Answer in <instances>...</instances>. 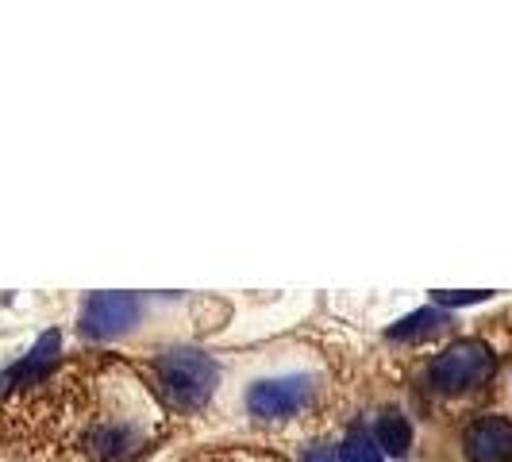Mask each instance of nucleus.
<instances>
[{
	"label": "nucleus",
	"instance_id": "obj_1",
	"mask_svg": "<svg viewBox=\"0 0 512 462\" xmlns=\"http://www.w3.org/2000/svg\"><path fill=\"white\" fill-rule=\"evenodd\" d=\"M170 432L154 385L116 355H77L0 401V459L139 462Z\"/></svg>",
	"mask_w": 512,
	"mask_h": 462
},
{
	"label": "nucleus",
	"instance_id": "obj_2",
	"mask_svg": "<svg viewBox=\"0 0 512 462\" xmlns=\"http://www.w3.org/2000/svg\"><path fill=\"white\" fill-rule=\"evenodd\" d=\"M151 385L158 401H166L170 409L193 412L212 397L216 366L208 355L193 351V347H174V351H162L151 362Z\"/></svg>",
	"mask_w": 512,
	"mask_h": 462
},
{
	"label": "nucleus",
	"instance_id": "obj_3",
	"mask_svg": "<svg viewBox=\"0 0 512 462\" xmlns=\"http://www.w3.org/2000/svg\"><path fill=\"white\" fill-rule=\"evenodd\" d=\"M489 374H493V351L478 339H462L428 366V385L436 393H466L489 382Z\"/></svg>",
	"mask_w": 512,
	"mask_h": 462
},
{
	"label": "nucleus",
	"instance_id": "obj_4",
	"mask_svg": "<svg viewBox=\"0 0 512 462\" xmlns=\"http://www.w3.org/2000/svg\"><path fill=\"white\" fill-rule=\"evenodd\" d=\"M308 393L312 385L305 378H274V382H258L247 397V405L258 420L266 424H282V420H293L297 412L308 405Z\"/></svg>",
	"mask_w": 512,
	"mask_h": 462
},
{
	"label": "nucleus",
	"instance_id": "obj_5",
	"mask_svg": "<svg viewBox=\"0 0 512 462\" xmlns=\"http://www.w3.org/2000/svg\"><path fill=\"white\" fill-rule=\"evenodd\" d=\"M139 320V301L131 293H97L81 308V332L93 339H108L120 335Z\"/></svg>",
	"mask_w": 512,
	"mask_h": 462
},
{
	"label": "nucleus",
	"instance_id": "obj_6",
	"mask_svg": "<svg viewBox=\"0 0 512 462\" xmlns=\"http://www.w3.org/2000/svg\"><path fill=\"white\" fill-rule=\"evenodd\" d=\"M466 459L470 462H509L512 459V424L505 416H478L466 428Z\"/></svg>",
	"mask_w": 512,
	"mask_h": 462
},
{
	"label": "nucleus",
	"instance_id": "obj_7",
	"mask_svg": "<svg viewBox=\"0 0 512 462\" xmlns=\"http://www.w3.org/2000/svg\"><path fill=\"white\" fill-rule=\"evenodd\" d=\"M374 439H378V447L389 451V455H405L412 443V428L405 416H397V412H385L378 416V428H374Z\"/></svg>",
	"mask_w": 512,
	"mask_h": 462
},
{
	"label": "nucleus",
	"instance_id": "obj_8",
	"mask_svg": "<svg viewBox=\"0 0 512 462\" xmlns=\"http://www.w3.org/2000/svg\"><path fill=\"white\" fill-rule=\"evenodd\" d=\"M181 462H285L282 455L274 451H262V447H205L197 455Z\"/></svg>",
	"mask_w": 512,
	"mask_h": 462
},
{
	"label": "nucleus",
	"instance_id": "obj_9",
	"mask_svg": "<svg viewBox=\"0 0 512 462\" xmlns=\"http://www.w3.org/2000/svg\"><path fill=\"white\" fill-rule=\"evenodd\" d=\"M443 324V316L439 312H416V316H409L405 324H397L393 328V339H412V335H432Z\"/></svg>",
	"mask_w": 512,
	"mask_h": 462
},
{
	"label": "nucleus",
	"instance_id": "obj_10",
	"mask_svg": "<svg viewBox=\"0 0 512 462\" xmlns=\"http://www.w3.org/2000/svg\"><path fill=\"white\" fill-rule=\"evenodd\" d=\"M489 293H436L439 305H470V301H486Z\"/></svg>",
	"mask_w": 512,
	"mask_h": 462
},
{
	"label": "nucleus",
	"instance_id": "obj_11",
	"mask_svg": "<svg viewBox=\"0 0 512 462\" xmlns=\"http://www.w3.org/2000/svg\"><path fill=\"white\" fill-rule=\"evenodd\" d=\"M308 462H347V459L339 455V447H316V451L308 455Z\"/></svg>",
	"mask_w": 512,
	"mask_h": 462
}]
</instances>
